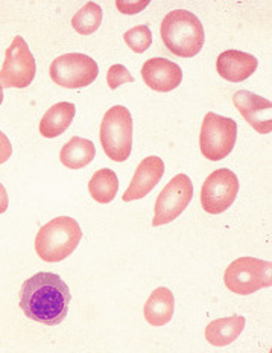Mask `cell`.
<instances>
[{"label": "cell", "mask_w": 272, "mask_h": 353, "mask_svg": "<svg viewBox=\"0 0 272 353\" xmlns=\"http://www.w3.org/2000/svg\"><path fill=\"white\" fill-rule=\"evenodd\" d=\"M245 323V317H242V315L215 320L205 327V338L215 347H225V345L236 341L240 334L244 332Z\"/></svg>", "instance_id": "cell-17"}, {"label": "cell", "mask_w": 272, "mask_h": 353, "mask_svg": "<svg viewBox=\"0 0 272 353\" xmlns=\"http://www.w3.org/2000/svg\"><path fill=\"white\" fill-rule=\"evenodd\" d=\"M8 204H10L8 192H6L5 186L2 185V183H0V215L8 210Z\"/></svg>", "instance_id": "cell-25"}, {"label": "cell", "mask_w": 272, "mask_h": 353, "mask_svg": "<svg viewBox=\"0 0 272 353\" xmlns=\"http://www.w3.org/2000/svg\"><path fill=\"white\" fill-rule=\"evenodd\" d=\"M12 156V145L10 139L6 137L2 131H0V165L8 161Z\"/></svg>", "instance_id": "cell-24"}, {"label": "cell", "mask_w": 272, "mask_h": 353, "mask_svg": "<svg viewBox=\"0 0 272 353\" xmlns=\"http://www.w3.org/2000/svg\"><path fill=\"white\" fill-rule=\"evenodd\" d=\"M50 79L64 88H83L93 84L99 75L98 63L84 54H65L50 64Z\"/></svg>", "instance_id": "cell-8"}, {"label": "cell", "mask_w": 272, "mask_h": 353, "mask_svg": "<svg viewBox=\"0 0 272 353\" xmlns=\"http://www.w3.org/2000/svg\"><path fill=\"white\" fill-rule=\"evenodd\" d=\"M117 190H119V179L116 172L108 168L99 169L88 181V192L99 204L112 203L117 195Z\"/></svg>", "instance_id": "cell-19"}, {"label": "cell", "mask_w": 272, "mask_h": 353, "mask_svg": "<svg viewBox=\"0 0 272 353\" xmlns=\"http://www.w3.org/2000/svg\"><path fill=\"white\" fill-rule=\"evenodd\" d=\"M20 307L29 320L58 326L67 319L72 294L67 283L54 273H36L21 285Z\"/></svg>", "instance_id": "cell-1"}, {"label": "cell", "mask_w": 272, "mask_h": 353, "mask_svg": "<svg viewBox=\"0 0 272 353\" xmlns=\"http://www.w3.org/2000/svg\"><path fill=\"white\" fill-rule=\"evenodd\" d=\"M259 68V61L251 54L240 50H225L218 57L216 70L220 77L230 83H242Z\"/></svg>", "instance_id": "cell-14"}, {"label": "cell", "mask_w": 272, "mask_h": 353, "mask_svg": "<svg viewBox=\"0 0 272 353\" xmlns=\"http://www.w3.org/2000/svg\"><path fill=\"white\" fill-rule=\"evenodd\" d=\"M272 263L255 257H239L225 270V286L234 294L249 296L272 286Z\"/></svg>", "instance_id": "cell-6"}, {"label": "cell", "mask_w": 272, "mask_h": 353, "mask_svg": "<svg viewBox=\"0 0 272 353\" xmlns=\"http://www.w3.org/2000/svg\"><path fill=\"white\" fill-rule=\"evenodd\" d=\"M233 102L242 117L257 132H260V134H269L272 131V102L269 99H264L251 92L239 90L234 93Z\"/></svg>", "instance_id": "cell-11"}, {"label": "cell", "mask_w": 272, "mask_h": 353, "mask_svg": "<svg viewBox=\"0 0 272 353\" xmlns=\"http://www.w3.org/2000/svg\"><path fill=\"white\" fill-rule=\"evenodd\" d=\"M165 174V163L163 160L157 156H149L140 161V165L137 166L136 174L132 176L128 189L123 192L122 201L131 203L142 200L148 195L151 190L156 188L161 176Z\"/></svg>", "instance_id": "cell-12"}, {"label": "cell", "mask_w": 272, "mask_h": 353, "mask_svg": "<svg viewBox=\"0 0 272 353\" xmlns=\"http://www.w3.org/2000/svg\"><path fill=\"white\" fill-rule=\"evenodd\" d=\"M99 139L102 150L117 163L128 160L132 150V117L123 105H114L101 122Z\"/></svg>", "instance_id": "cell-4"}, {"label": "cell", "mask_w": 272, "mask_h": 353, "mask_svg": "<svg viewBox=\"0 0 272 353\" xmlns=\"http://www.w3.org/2000/svg\"><path fill=\"white\" fill-rule=\"evenodd\" d=\"M142 78L154 92L167 93L181 84L182 70L167 58H151L143 64Z\"/></svg>", "instance_id": "cell-13"}, {"label": "cell", "mask_w": 272, "mask_h": 353, "mask_svg": "<svg viewBox=\"0 0 272 353\" xmlns=\"http://www.w3.org/2000/svg\"><path fill=\"white\" fill-rule=\"evenodd\" d=\"M123 40L128 44V48L136 54H143L148 50L152 43V32L148 26H136L123 34Z\"/></svg>", "instance_id": "cell-21"}, {"label": "cell", "mask_w": 272, "mask_h": 353, "mask_svg": "<svg viewBox=\"0 0 272 353\" xmlns=\"http://www.w3.org/2000/svg\"><path fill=\"white\" fill-rule=\"evenodd\" d=\"M107 83H108V87L112 88V90H116V88H119L125 83H134V77L131 75L125 65L114 64L108 69Z\"/></svg>", "instance_id": "cell-22"}, {"label": "cell", "mask_w": 272, "mask_h": 353, "mask_svg": "<svg viewBox=\"0 0 272 353\" xmlns=\"http://www.w3.org/2000/svg\"><path fill=\"white\" fill-rule=\"evenodd\" d=\"M238 139V123L231 117L209 112L204 116L200 134L202 156L210 161H219L230 156Z\"/></svg>", "instance_id": "cell-5"}, {"label": "cell", "mask_w": 272, "mask_h": 353, "mask_svg": "<svg viewBox=\"0 0 272 353\" xmlns=\"http://www.w3.org/2000/svg\"><path fill=\"white\" fill-rule=\"evenodd\" d=\"M193 198V183L186 174H178L167 183L157 196L152 225L160 227L172 223L186 210Z\"/></svg>", "instance_id": "cell-9"}, {"label": "cell", "mask_w": 272, "mask_h": 353, "mask_svg": "<svg viewBox=\"0 0 272 353\" xmlns=\"http://www.w3.org/2000/svg\"><path fill=\"white\" fill-rule=\"evenodd\" d=\"M2 102H3V87L0 85V105H2Z\"/></svg>", "instance_id": "cell-26"}, {"label": "cell", "mask_w": 272, "mask_h": 353, "mask_svg": "<svg viewBox=\"0 0 272 353\" xmlns=\"http://www.w3.org/2000/svg\"><path fill=\"white\" fill-rule=\"evenodd\" d=\"M149 5V0H143V2H127V0H117L116 6L117 10L123 14H128V16H134V14L143 11L146 6Z\"/></svg>", "instance_id": "cell-23"}, {"label": "cell", "mask_w": 272, "mask_h": 353, "mask_svg": "<svg viewBox=\"0 0 272 353\" xmlns=\"http://www.w3.org/2000/svg\"><path fill=\"white\" fill-rule=\"evenodd\" d=\"M75 114V104H70V102H58V104L50 107L41 117L39 125L40 134L46 139H55L61 136L72 125Z\"/></svg>", "instance_id": "cell-16"}, {"label": "cell", "mask_w": 272, "mask_h": 353, "mask_svg": "<svg viewBox=\"0 0 272 353\" xmlns=\"http://www.w3.org/2000/svg\"><path fill=\"white\" fill-rule=\"evenodd\" d=\"M238 194V175L227 168L218 169L204 181L201 189V205L210 215H219L231 208Z\"/></svg>", "instance_id": "cell-10"}, {"label": "cell", "mask_w": 272, "mask_h": 353, "mask_svg": "<svg viewBox=\"0 0 272 353\" xmlns=\"http://www.w3.org/2000/svg\"><path fill=\"white\" fill-rule=\"evenodd\" d=\"M96 156V146L83 137H72L60 151L61 163L69 169H83Z\"/></svg>", "instance_id": "cell-18"}, {"label": "cell", "mask_w": 272, "mask_h": 353, "mask_svg": "<svg viewBox=\"0 0 272 353\" xmlns=\"http://www.w3.org/2000/svg\"><path fill=\"white\" fill-rule=\"evenodd\" d=\"M36 73L35 58L29 50L23 37H14L5 52V61L0 70V85L6 88H26L31 85Z\"/></svg>", "instance_id": "cell-7"}, {"label": "cell", "mask_w": 272, "mask_h": 353, "mask_svg": "<svg viewBox=\"0 0 272 353\" xmlns=\"http://www.w3.org/2000/svg\"><path fill=\"white\" fill-rule=\"evenodd\" d=\"M83 239V230L70 216H58L44 224L36 233L35 252L41 261L56 263L75 252Z\"/></svg>", "instance_id": "cell-3"}, {"label": "cell", "mask_w": 272, "mask_h": 353, "mask_svg": "<svg viewBox=\"0 0 272 353\" xmlns=\"http://www.w3.org/2000/svg\"><path fill=\"white\" fill-rule=\"evenodd\" d=\"M102 23V8L94 2H87L72 19V26L81 35H92Z\"/></svg>", "instance_id": "cell-20"}, {"label": "cell", "mask_w": 272, "mask_h": 353, "mask_svg": "<svg viewBox=\"0 0 272 353\" xmlns=\"http://www.w3.org/2000/svg\"><path fill=\"white\" fill-rule=\"evenodd\" d=\"M175 311V299L174 294L169 288L160 286V288L154 290L149 299L145 303V320L149 323L151 326H165L174 317Z\"/></svg>", "instance_id": "cell-15"}, {"label": "cell", "mask_w": 272, "mask_h": 353, "mask_svg": "<svg viewBox=\"0 0 272 353\" xmlns=\"http://www.w3.org/2000/svg\"><path fill=\"white\" fill-rule=\"evenodd\" d=\"M165 46L176 57L192 58L201 52L205 34L201 20L193 12L175 10L161 21L160 29Z\"/></svg>", "instance_id": "cell-2"}]
</instances>
